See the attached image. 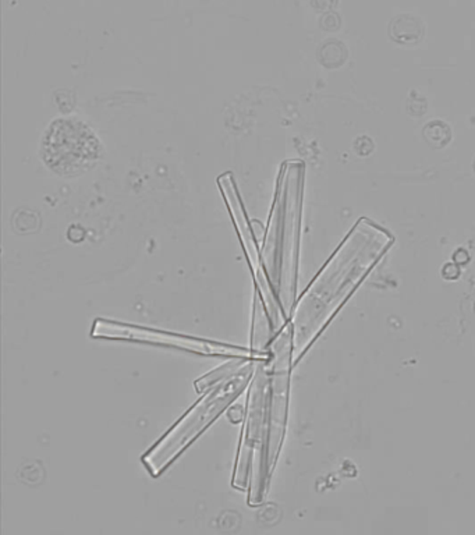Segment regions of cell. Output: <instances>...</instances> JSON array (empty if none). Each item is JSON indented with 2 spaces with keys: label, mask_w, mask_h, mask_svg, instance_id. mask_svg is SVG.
<instances>
[{
  "label": "cell",
  "mask_w": 475,
  "mask_h": 535,
  "mask_svg": "<svg viewBox=\"0 0 475 535\" xmlns=\"http://www.w3.org/2000/svg\"><path fill=\"white\" fill-rule=\"evenodd\" d=\"M259 360H250L231 376L212 385L172 428L142 454V463L152 477H159L173 461L188 449L223 412L246 390Z\"/></svg>",
  "instance_id": "2"
},
{
  "label": "cell",
  "mask_w": 475,
  "mask_h": 535,
  "mask_svg": "<svg viewBox=\"0 0 475 535\" xmlns=\"http://www.w3.org/2000/svg\"><path fill=\"white\" fill-rule=\"evenodd\" d=\"M268 360L257 361L247 389L244 425L231 481L233 488L243 492L248 491L250 506L262 505L273 473L269 466L270 409Z\"/></svg>",
  "instance_id": "1"
},
{
  "label": "cell",
  "mask_w": 475,
  "mask_h": 535,
  "mask_svg": "<svg viewBox=\"0 0 475 535\" xmlns=\"http://www.w3.org/2000/svg\"><path fill=\"white\" fill-rule=\"evenodd\" d=\"M248 361L250 360H247V359H230L227 363L222 364L216 370L211 371L207 375H204L202 378L197 379L195 381V389H197V392L198 393H204L212 385H215L217 382H220V381L231 376L233 373H236L240 368H243Z\"/></svg>",
  "instance_id": "7"
},
{
  "label": "cell",
  "mask_w": 475,
  "mask_h": 535,
  "mask_svg": "<svg viewBox=\"0 0 475 535\" xmlns=\"http://www.w3.org/2000/svg\"><path fill=\"white\" fill-rule=\"evenodd\" d=\"M244 415H246V407L243 405H231L227 409V417L233 424H239L240 421H243Z\"/></svg>",
  "instance_id": "8"
},
{
  "label": "cell",
  "mask_w": 475,
  "mask_h": 535,
  "mask_svg": "<svg viewBox=\"0 0 475 535\" xmlns=\"http://www.w3.org/2000/svg\"><path fill=\"white\" fill-rule=\"evenodd\" d=\"M275 330L270 317L265 308V304L256 293L253 304V328H251V343L250 349L256 351H269V346L275 337Z\"/></svg>",
  "instance_id": "5"
},
{
  "label": "cell",
  "mask_w": 475,
  "mask_h": 535,
  "mask_svg": "<svg viewBox=\"0 0 475 535\" xmlns=\"http://www.w3.org/2000/svg\"><path fill=\"white\" fill-rule=\"evenodd\" d=\"M390 37L400 43H413L423 35V24L413 16H399L390 23Z\"/></svg>",
  "instance_id": "6"
},
{
  "label": "cell",
  "mask_w": 475,
  "mask_h": 535,
  "mask_svg": "<svg viewBox=\"0 0 475 535\" xmlns=\"http://www.w3.org/2000/svg\"><path fill=\"white\" fill-rule=\"evenodd\" d=\"M102 155V144L86 123L76 119H57L43 135L42 159L62 176H77L95 165Z\"/></svg>",
  "instance_id": "4"
},
{
  "label": "cell",
  "mask_w": 475,
  "mask_h": 535,
  "mask_svg": "<svg viewBox=\"0 0 475 535\" xmlns=\"http://www.w3.org/2000/svg\"><path fill=\"white\" fill-rule=\"evenodd\" d=\"M91 336L96 339H110V340H125L135 343H147L164 347H172L183 350L185 353H193L204 357H226V359H247V360H268L270 357L269 351H256L253 349H246L241 346L226 344L214 340L200 339L195 336H187L181 333H172L166 330H152L147 327L123 324L109 320H95Z\"/></svg>",
  "instance_id": "3"
}]
</instances>
